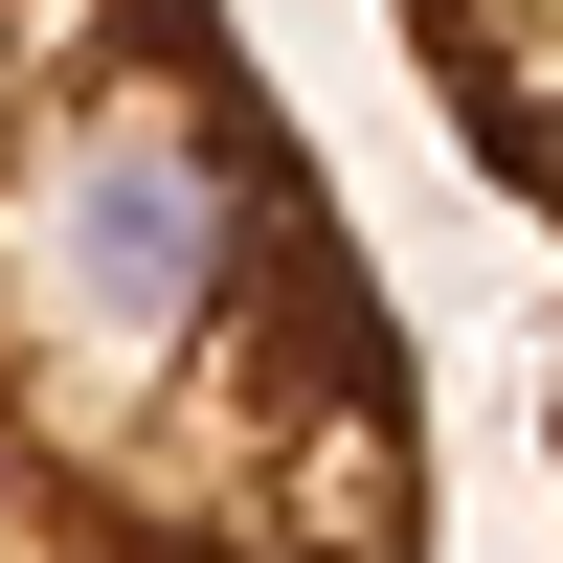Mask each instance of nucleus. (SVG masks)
Segmentation results:
<instances>
[{"label":"nucleus","instance_id":"1","mask_svg":"<svg viewBox=\"0 0 563 563\" xmlns=\"http://www.w3.org/2000/svg\"><path fill=\"white\" fill-rule=\"evenodd\" d=\"M0 563H451L406 316L225 0H0Z\"/></svg>","mask_w":563,"mask_h":563},{"label":"nucleus","instance_id":"2","mask_svg":"<svg viewBox=\"0 0 563 563\" xmlns=\"http://www.w3.org/2000/svg\"><path fill=\"white\" fill-rule=\"evenodd\" d=\"M384 45L429 68V113L474 135V180L563 249V0H384ZM541 429H563V384H541Z\"/></svg>","mask_w":563,"mask_h":563}]
</instances>
